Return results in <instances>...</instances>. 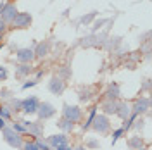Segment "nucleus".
I'll return each instance as SVG.
<instances>
[{
	"mask_svg": "<svg viewBox=\"0 0 152 150\" xmlns=\"http://www.w3.org/2000/svg\"><path fill=\"white\" fill-rule=\"evenodd\" d=\"M48 90L54 95H61L64 92V81L61 78H52V81L48 83Z\"/></svg>",
	"mask_w": 152,
	"mask_h": 150,
	"instance_id": "1a4fd4ad",
	"label": "nucleus"
},
{
	"mask_svg": "<svg viewBox=\"0 0 152 150\" xmlns=\"http://www.w3.org/2000/svg\"><path fill=\"white\" fill-rule=\"evenodd\" d=\"M66 143H67V136L66 135H54V136L48 138V145H50L52 149H57V147L66 145Z\"/></svg>",
	"mask_w": 152,
	"mask_h": 150,
	"instance_id": "9d476101",
	"label": "nucleus"
},
{
	"mask_svg": "<svg viewBox=\"0 0 152 150\" xmlns=\"http://www.w3.org/2000/svg\"><path fill=\"white\" fill-rule=\"evenodd\" d=\"M64 119H67V121H71V122L80 121V119H81V109L76 107V105L66 103V105H64Z\"/></svg>",
	"mask_w": 152,
	"mask_h": 150,
	"instance_id": "f03ea898",
	"label": "nucleus"
},
{
	"mask_svg": "<svg viewBox=\"0 0 152 150\" xmlns=\"http://www.w3.org/2000/svg\"><path fill=\"white\" fill-rule=\"evenodd\" d=\"M23 149L24 150H40L37 143H29V141L28 143H23Z\"/></svg>",
	"mask_w": 152,
	"mask_h": 150,
	"instance_id": "412c9836",
	"label": "nucleus"
},
{
	"mask_svg": "<svg viewBox=\"0 0 152 150\" xmlns=\"http://www.w3.org/2000/svg\"><path fill=\"white\" fill-rule=\"evenodd\" d=\"M76 150H86V149H85V147H83V145H81V147H78V149H76Z\"/></svg>",
	"mask_w": 152,
	"mask_h": 150,
	"instance_id": "7c9ffc66",
	"label": "nucleus"
},
{
	"mask_svg": "<svg viewBox=\"0 0 152 150\" xmlns=\"http://www.w3.org/2000/svg\"><path fill=\"white\" fill-rule=\"evenodd\" d=\"M130 147H133V149L138 147V149H140V147H142V140H140V138H132V140H130Z\"/></svg>",
	"mask_w": 152,
	"mask_h": 150,
	"instance_id": "aec40b11",
	"label": "nucleus"
},
{
	"mask_svg": "<svg viewBox=\"0 0 152 150\" xmlns=\"http://www.w3.org/2000/svg\"><path fill=\"white\" fill-rule=\"evenodd\" d=\"M130 105L128 103H118V109H116V114L121 117V119H126V117H130Z\"/></svg>",
	"mask_w": 152,
	"mask_h": 150,
	"instance_id": "9b49d317",
	"label": "nucleus"
},
{
	"mask_svg": "<svg viewBox=\"0 0 152 150\" xmlns=\"http://www.w3.org/2000/svg\"><path fill=\"white\" fill-rule=\"evenodd\" d=\"M54 150H73V149L66 143V145H61V147H57V149H54Z\"/></svg>",
	"mask_w": 152,
	"mask_h": 150,
	"instance_id": "a878e982",
	"label": "nucleus"
},
{
	"mask_svg": "<svg viewBox=\"0 0 152 150\" xmlns=\"http://www.w3.org/2000/svg\"><path fill=\"white\" fill-rule=\"evenodd\" d=\"M12 107H16V111H19L21 109V102L19 100H12Z\"/></svg>",
	"mask_w": 152,
	"mask_h": 150,
	"instance_id": "bb28decb",
	"label": "nucleus"
},
{
	"mask_svg": "<svg viewBox=\"0 0 152 150\" xmlns=\"http://www.w3.org/2000/svg\"><path fill=\"white\" fill-rule=\"evenodd\" d=\"M16 16H18V9H16L14 4L4 5V9H2V21H4V23H12Z\"/></svg>",
	"mask_w": 152,
	"mask_h": 150,
	"instance_id": "423d86ee",
	"label": "nucleus"
},
{
	"mask_svg": "<svg viewBox=\"0 0 152 150\" xmlns=\"http://www.w3.org/2000/svg\"><path fill=\"white\" fill-rule=\"evenodd\" d=\"M86 145H88L90 149H97V147H99V141L97 140H88L86 141Z\"/></svg>",
	"mask_w": 152,
	"mask_h": 150,
	"instance_id": "393cba45",
	"label": "nucleus"
},
{
	"mask_svg": "<svg viewBox=\"0 0 152 150\" xmlns=\"http://www.w3.org/2000/svg\"><path fill=\"white\" fill-rule=\"evenodd\" d=\"M57 124H59V126H61V128H62L64 131H71V130L75 128V122L67 121V119H62V121H61V122H57Z\"/></svg>",
	"mask_w": 152,
	"mask_h": 150,
	"instance_id": "dca6fc26",
	"label": "nucleus"
},
{
	"mask_svg": "<svg viewBox=\"0 0 152 150\" xmlns=\"http://www.w3.org/2000/svg\"><path fill=\"white\" fill-rule=\"evenodd\" d=\"M2 131H4V140L7 141L10 147H14V149H21L23 147V140H21L19 133H16L14 130H7V128H4Z\"/></svg>",
	"mask_w": 152,
	"mask_h": 150,
	"instance_id": "f257e3e1",
	"label": "nucleus"
},
{
	"mask_svg": "<svg viewBox=\"0 0 152 150\" xmlns=\"http://www.w3.org/2000/svg\"><path fill=\"white\" fill-rule=\"evenodd\" d=\"M0 117H4V119L10 117V111L7 109V107H2V109H0Z\"/></svg>",
	"mask_w": 152,
	"mask_h": 150,
	"instance_id": "4be33fe9",
	"label": "nucleus"
},
{
	"mask_svg": "<svg viewBox=\"0 0 152 150\" xmlns=\"http://www.w3.org/2000/svg\"><path fill=\"white\" fill-rule=\"evenodd\" d=\"M2 9H4V5H2V4H0V10H2Z\"/></svg>",
	"mask_w": 152,
	"mask_h": 150,
	"instance_id": "2f4dec72",
	"label": "nucleus"
},
{
	"mask_svg": "<svg viewBox=\"0 0 152 150\" xmlns=\"http://www.w3.org/2000/svg\"><path fill=\"white\" fill-rule=\"evenodd\" d=\"M12 130L16 133H24L26 131V126H23V124H19V122H14V124H12Z\"/></svg>",
	"mask_w": 152,
	"mask_h": 150,
	"instance_id": "6ab92c4d",
	"label": "nucleus"
},
{
	"mask_svg": "<svg viewBox=\"0 0 152 150\" xmlns=\"http://www.w3.org/2000/svg\"><path fill=\"white\" fill-rule=\"evenodd\" d=\"M94 128H95V131L97 133L105 135V133L109 131V128H111L109 119H107L105 116H97V117H94Z\"/></svg>",
	"mask_w": 152,
	"mask_h": 150,
	"instance_id": "20e7f679",
	"label": "nucleus"
},
{
	"mask_svg": "<svg viewBox=\"0 0 152 150\" xmlns=\"http://www.w3.org/2000/svg\"><path fill=\"white\" fill-rule=\"evenodd\" d=\"M14 26L16 28H28L29 24H31V16H29L28 12H18V16L14 17Z\"/></svg>",
	"mask_w": 152,
	"mask_h": 150,
	"instance_id": "0eeeda50",
	"label": "nucleus"
},
{
	"mask_svg": "<svg viewBox=\"0 0 152 150\" xmlns=\"http://www.w3.org/2000/svg\"><path fill=\"white\" fill-rule=\"evenodd\" d=\"M123 133H124V130H123V128H121V130H118V131L114 133V135H113V143H114L116 140H118V138H119V136H121Z\"/></svg>",
	"mask_w": 152,
	"mask_h": 150,
	"instance_id": "b1692460",
	"label": "nucleus"
},
{
	"mask_svg": "<svg viewBox=\"0 0 152 150\" xmlns=\"http://www.w3.org/2000/svg\"><path fill=\"white\" fill-rule=\"evenodd\" d=\"M35 84H37V81H29V83H24V84H23V88L26 90V88H29V86H35Z\"/></svg>",
	"mask_w": 152,
	"mask_h": 150,
	"instance_id": "cd10ccee",
	"label": "nucleus"
},
{
	"mask_svg": "<svg viewBox=\"0 0 152 150\" xmlns=\"http://www.w3.org/2000/svg\"><path fill=\"white\" fill-rule=\"evenodd\" d=\"M38 116H40V119H50L54 114H56V109H54V105L48 102H43L38 105Z\"/></svg>",
	"mask_w": 152,
	"mask_h": 150,
	"instance_id": "39448f33",
	"label": "nucleus"
},
{
	"mask_svg": "<svg viewBox=\"0 0 152 150\" xmlns=\"http://www.w3.org/2000/svg\"><path fill=\"white\" fill-rule=\"evenodd\" d=\"M116 109H118V103L116 102H107L104 105V111L107 114H116Z\"/></svg>",
	"mask_w": 152,
	"mask_h": 150,
	"instance_id": "f3484780",
	"label": "nucleus"
},
{
	"mask_svg": "<svg viewBox=\"0 0 152 150\" xmlns=\"http://www.w3.org/2000/svg\"><path fill=\"white\" fill-rule=\"evenodd\" d=\"M4 128H5V119H4V117H0V131H2Z\"/></svg>",
	"mask_w": 152,
	"mask_h": 150,
	"instance_id": "c756f323",
	"label": "nucleus"
},
{
	"mask_svg": "<svg viewBox=\"0 0 152 150\" xmlns=\"http://www.w3.org/2000/svg\"><path fill=\"white\" fill-rule=\"evenodd\" d=\"M47 52H48V45L47 43H40V45L37 47V52H35V54H37L38 57H45Z\"/></svg>",
	"mask_w": 152,
	"mask_h": 150,
	"instance_id": "2eb2a0df",
	"label": "nucleus"
},
{
	"mask_svg": "<svg viewBox=\"0 0 152 150\" xmlns=\"http://www.w3.org/2000/svg\"><path fill=\"white\" fill-rule=\"evenodd\" d=\"M24 124H26V130L31 131L35 136H40V135H42V130H40L38 124H33V122H24Z\"/></svg>",
	"mask_w": 152,
	"mask_h": 150,
	"instance_id": "4468645a",
	"label": "nucleus"
},
{
	"mask_svg": "<svg viewBox=\"0 0 152 150\" xmlns=\"http://www.w3.org/2000/svg\"><path fill=\"white\" fill-rule=\"evenodd\" d=\"M29 71H31V67H29L28 64H21V66L18 67V71H16V76H18V78H23V76L29 74Z\"/></svg>",
	"mask_w": 152,
	"mask_h": 150,
	"instance_id": "ddd939ff",
	"label": "nucleus"
},
{
	"mask_svg": "<svg viewBox=\"0 0 152 150\" xmlns=\"http://www.w3.org/2000/svg\"><path fill=\"white\" fill-rule=\"evenodd\" d=\"M149 98H142V100H137V103H135V114H140V112H145L147 109H149Z\"/></svg>",
	"mask_w": 152,
	"mask_h": 150,
	"instance_id": "f8f14e48",
	"label": "nucleus"
},
{
	"mask_svg": "<svg viewBox=\"0 0 152 150\" xmlns=\"http://www.w3.org/2000/svg\"><path fill=\"white\" fill-rule=\"evenodd\" d=\"M16 57H18L19 62L29 64V62L33 60V57H35V50H31V48H21V50H18Z\"/></svg>",
	"mask_w": 152,
	"mask_h": 150,
	"instance_id": "6e6552de",
	"label": "nucleus"
},
{
	"mask_svg": "<svg viewBox=\"0 0 152 150\" xmlns=\"http://www.w3.org/2000/svg\"><path fill=\"white\" fill-rule=\"evenodd\" d=\"M118 95H119V86H118V84H113V86L109 88V92H107V97H109V98H116Z\"/></svg>",
	"mask_w": 152,
	"mask_h": 150,
	"instance_id": "a211bd4d",
	"label": "nucleus"
},
{
	"mask_svg": "<svg viewBox=\"0 0 152 150\" xmlns=\"http://www.w3.org/2000/svg\"><path fill=\"white\" fill-rule=\"evenodd\" d=\"M4 31H5V23L0 19V33H4Z\"/></svg>",
	"mask_w": 152,
	"mask_h": 150,
	"instance_id": "c85d7f7f",
	"label": "nucleus"
},
{
	"mask_svg": "<svg viewBox=\"0 0 152 150\" xmlns=\"http://www.w3.org/2000/svg\"><path fill=\"white\" fill-rule=\"evenodd\" d=\"M5 79H7V69L0 66V81H5Z\"/></svg>",
	"mask_w": 152,
	"mask_h": 150,
	"instance_id": "5701e85b",
	"label": "nucleus"
},
{
	"mask_svg": "<svg viewBox=\"0 0 152 150\" xmlns=\"http://www.w3.org/2000/svg\"><path fill=\"white\" fill-rule=\"evenodd\" d=\"M38 105H40V102L37 97H28L21 102V111L24 114H35L38 111Z\"/></svg>",
	"mask_w": 152,
	"mask_h": 150,
	"instance_id": "7ed1b4c3",
	"label": "nucleus"
}]
</instances>
